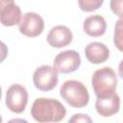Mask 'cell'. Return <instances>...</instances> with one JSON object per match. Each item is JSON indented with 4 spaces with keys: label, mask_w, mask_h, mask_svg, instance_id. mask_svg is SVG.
Returning a JSON list of instances; mask_svg holds the SVG:
<instances>
[{
    "label": "cell",
    "mask_w": 123,
    "mask_h": 123,
    "mask_svg": "<svg viewBox=\"0 0 123 123\" xmlns=\"http://www.w3.org/2000/svg\"><path fill=\"white\" fill-rule=\"evenodd\" d=\"M66 114L64 106L57 99L37 98L31 108V115L37 122H59Z\"/></svg>",
    "instance_id": "6da1fadb"
},
{
    "label": "cell",
    "mask_w": 123,
    "mask_h": 123,
    "mask_svg": "<svg viewBox=\"0 0 123 123\" xmlns=\"http://www.w3.org/2000/svg\"><path fill=\"white\" fill-rule=\"evenodd\" d=\"M60 94L67 104L77 109L86 107L89 101L86 86L77 80L65 81L60 88Z\"/></svg>",
    "instance_id": "7a4b0ae2"
},
{
    "label": "cell",
    "mask_w": 123,
    "mask_h": 123,
    "mask_svg": "<svg viewBox=\"0 0 123 123\" xmlns=\"http://www.w3.org/2000/svg\"><path fill=\"white\" fill-rule=\"evenodd\" d=\"M91 85L96 96H107L114 93L117 85L114 70L108 66L97 69L92 75Z\"/></svg>",
    "instance_id": "3957f363"
},
{
    "label": "cell",
    "mask_w": 123,
    "mask_h": 123,
    "mask_svg": "<svg viewBox=\"0 0 123 123\" xmlns=\"http://www.w3.org/2000/svg\"><path fill=\"white\" fill-rule=\"evenodd\" d=\"M58 73L54 66L45 64L37 67L33 75L35 86L41 91L52 90L58 84Z\"/></svg>",
    "instance_id": "277c9868"
},
{
    "label": "cell",
    "mask_w": 123,
    "mask_h": 123,
    "mask_svg": "<svg viewBox=\"0 0 123 123\" xmlns=\"http://www.w3.org/2000/svg\"><path fill=\"white\" fill-rule=\"evenodd\" d=\"M28 103L27 89L19 85H12L6 92V106L8 109L15 113H21L24 111Z\"/></svg>",
    "instance_id": "5b68a950"
},
{
    "label": "cell",
    "mask_w": 123,
    "mask_h": 123,
    "mask_svg": "<svg viewBox=\"0 0 123 123\" xmlns=\"http://www.w3.org/2000/svg\"><path fill=\"white\" fill-rule=\"evenodd\" d=\"M53 63L59 73H71L80 67L81 57L75 50H66L59 53L55 57Z\"/></svg>",
    "instance_id": "8992f818"
},
{
    "label": "cell",
    "mask_w": 123,
    "mask_h": 123,
    "mask_svg": "<svg viewBox=\"0 0 123 123\" xmlns=\"http://www.w3.org/2000/svg\"><path fill=\"white\" fill-rule=\"evenodd\" d=\"M44 29V21L42 17L36 12H26L20 23H19V31L26 37H35L42 33Z\"/></svg>",
    "instance_id": "52a82bcc"
},
{
    "label": "cell",
    "mask_w": 123,
    "mask_h": 123,
    "mask_svg": "<svg viewBox=\"0 0 123 123\" xmlns=\"http://www.w3.org/2000/svg\"><path fill=\"white\" fill-rule=\"evenodd\" d=\"M120 108V98L117 93H112L107 96H97L95 109L103 117H109L118 112Z\"/></svg>",
    "instance_id": "ba28073f"
},
{
    "label": "cell",
    "mask_w": 123,
    "mask_h": 123,
    "mask_svg": "<svg viewBox=\"0 0 123 123\" xmlns=\"http://www.w3.org/2000/svg\"><path fill=\"white\" fill-rule=\"evenodd\" d=\"M73 35L69 28L64 25H58L53 27L47 35V42L50 46L55 48H62L71 43Z\"/></svg>",
    "instance_id": "9c48e42d"
},
{
    "label": "cell",
    "mask_w": 123,
    "mask_h": 123,
    "mask_svg": "<svg viewBox=\"0 0 123 123\" xmlns=\"http://www.w3.org/2000/svg\"><path fill=\"white\" fill-rule=\"evenodd\" d=\"M85 55L86 60L94 64L106 62L110 57L109 48L102 42L94 41L88 43L85 48Z\"/></svg>",
    "instance_id": "30bf717a"
},
{
    "label": "cell",
    "mask_w": 123,
    "mask_h": 123,
    "mask_svg": "<svg viewBox=\"0 0 123 123\" xmlns=\"http://www.w3.org/2000/svg\"><path fill=\"white\" fill-rule=\"evenodd\" d=\"M21 10L13 2L0 6V20L4 26H14L21 21Z\"/></svg>",
    "instance_id": "8fae6325"
},
{
    "label": "cell",
    "mask_w": 123,
    "mask_h": 123,
    "mask_svg": "<svg viewBox=\"0 0 123 123\" xmlns=\"http://www.w3.org/2000/svg\"><path fill=\"white\" fill-rule=\"evenodd\" d=\"M83 28L86 35L90 37H100L105 34L107 29V23L103 16L99 14H94L85 19Z\"/></svg>",
    "instance_id": "7c38bea8"
},
{
    "label": "cell",
    "mask_w": 123,
    "mask_h": 123,
    "mask_svg": "<svg viewBox=\"0 0 123 123\" xmlns=\"http://www.w3.org/2000/svg\"><path fill=\"white\" fill-rule=\"evenodd\" d=\"M113 43L119 51L123 52V17L119 18L115 23L113 33Z\"/></svg>",
    "instance_id": "4fadbf2b"
},
{
    "label": "cell",
    "mask_w": 123,
    "mask_h": 123,
    "mask_svg": "<svg viewBox=\"0 0 123 123\" xmlns=\"http://www.w3.org/2000/svg\"><path fill=\"white\" fill-rule=\"evenodd\" d=\"M103 2L104 0H78L80 9L87 12L98 10L102 6Z\"/></svg>",
    "instance_id": "5bb4252c"
},
{
    "label": "cell",
    "mask_w": 123,
    "mask_h": 123,
    "mask_svg": "<svg viewBox=\"0 0 123 123\" xmlns=\"http://www.w3.org/2000/svg\"><path fill=\"white\" fill-rule=\"evenodd\" d=\"M110 7L115 15L123 17V0H111Z\"/></svg>",
    "instance_id": "9a60e30c"
},
{
    "label": "cell",
    "mask_w": 123,
    "mask_h": 123,
    "mask_svg": "<svg viewBox=\"0 0 123 123\" xmlns=\"http://www.w3.org/2000/svg\"><path fill=\"white\" fill-rule=\"evenodd\" d=\"M92 119L84 113H78V114H74L70 119L69 122H91Z\"/></svg>",
    "instance_id": "2e32d148"
},
{
    "label": "cell",
    "mask_w": 123,
    "mask_h": 123,
    "mask_svg": "<svg viewBox=\"0 0 123 123\" xmlns=\"http://www.w3.org/2000/svg\"><path fill=\"white\" fill-rule=\"evenodd\" d=\"M118 73H119V76L123 79V61H121V62L118 65Z\"/></svg>",
    "instance_id": "e0dca14e"
},
{
    "label": "cell",
    "mask_w": 123,
    "mask_h": 123,
    "mask_svg": "<svg viewBox=\"0 0 123 123\" xmlns=\"http://www.w3.org/2000/svg\"><path fill=\"white\" fill-rule=\"evenodd\" d=\"M13 0H0V6H4L6 4H9V3H12Z\"/></svg>",
    "instance_id": "ac0fdd59"
}]
</instances>
